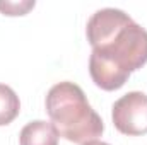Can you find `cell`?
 <instances>
[{
    "mask_svg": "<svg viewBox=\"0 0 147 145\" xmlns=\"http://www.w3.org/2000/svg\"><path fill=\"white\" fill-rule=\"evenodd\" d=\"M10 9H14V10L10 12V15H24V14L28 12L26 9H21V3H5V5L0 3V10H3V14L9 12Z\"/></svg>",
    "mask_w": 147,
    "mask_h": 145,
    "instance_id": "obj_6",
    "label": "cell"
},
{
    "mask_svg": "<svg viewBox=\"0 0 147 145\" xmlns=\"http://www.w3.org/2000/svg\"><path fill=\"white\" fill-rule=\"evenodd\" d=\"M21 145H58V132L51 123L46 121H31L28 123L19 135Z\"/></svg>",
    "mask_w": 147,
    "mask_h": 145,
    "instance_id": "obj_4",
    "label": "cell"
},
{
    "mask_svg": "<svg viewBox=\"0 0 147 145\" xmlns=\"http://www.w3.org/2000/svg\"><path fill=\"white\" fill-rule=\"evenodd\" d=\"M21 111L19 96L14 92L12 87L0 84V126L10 125Z\"/></svg>",
    "mask_w": 147,
    "mask_h": 145,
    "instance_id": "obj_5",
    "label": "cell"
},
{
    "mask_svg": "<svg viewBox=\"0 0 147 145\" xmlns=\"http://www.w3.org/2000/svg\"><path fill=\"white\" fill-rule=\"evenodd\" d=\"M45 106L58 137L72 144L98 140L105 132L101 116L91 108L84 91L74 82L55 84L48 91Z\"/></svg>",
    "mask_w": 147,
    "mask_h": 145,
    "instance_id": "obj_2",
    "label": "cell"
},
{
    "mask_svg": "<svg viewBox=\"0 0 147 145\" xmlns=\"http://www.w3.org/2000/svg\"><path fill=\"white\" fill-rule=\"evenodd\" d=\"M86 34L92 46L89 73L103 91L123 87L130 73L147 63V31L120 9L96 10Z\"/></svg>",
    "mask_w": 147,
    "mask_h": 145,
    "instance_id": "obj_1",
    "label": "cell"
},
{
    "mask_svg": "<svg viewBox=\"0 0 147 145\" xmlns=\"http://www.w3.org/2000/svg\"><path fill=\"white\" fill-rule=\"evenodd\" d=\"M115 128L128 137L147 135V94L132 91L121 96L111 109Z\"/></svg>",
    "mask_w": 147,
    "mask_h": 145,
    "instance_id": "obj_3",
    "label": "cell"
},
{
    "mask_svg": "<svg viewBox=\"0 0 147 145\" xmlns=\"http://www.w3.org/2000/svg\"><path fill=\"white\" fill-rule=\"evenodd\" d=\"M82 145H110V144H105V142H99V140H92V142H86Z\"/></svg>",
    "mask_w": 147,
    "mask_h": 145,
    "instance_id": "obj_7",
    "label": "cell"
}]
</instances>
